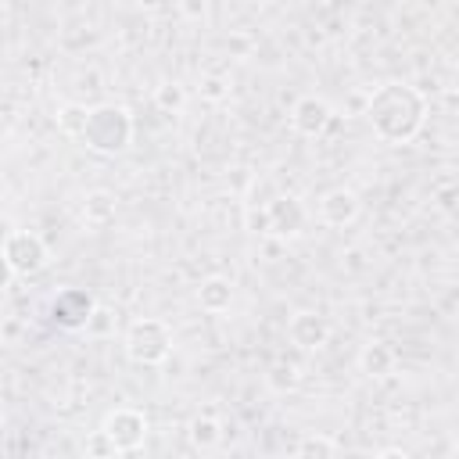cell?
Here are the masks:
<instances>
[{"instance_id": "obj_1", "label": "cell", "mask_w": 459, "mask_h": 459, "mask_svg": "<svg viewBox=\"0 0 459 459\" xmlns=\"http://www.w3.org/2000/svg\"><path fill=\"white\" fill-rule=\"evenodd\" d=\"M366 122L380 143H409L427 122V97L409 82H380L366 97Z\"/></svg>"}, {"instance_id": "obj_2", "label": "cell", "mask_w": 459, "mask_h": 459, "mask_svg": "<svg viewBox=\"0 0 459 459\" xmlns=\"http://www.w3.org/2000/svg\"><path fill=\"white\" fill-rule=\"evenodd\" d=\"M133 133H136V122H133L129 108L115 104V100H100L90 108V118H86V129L79 140L86 143V151L115 158L133 143Z\"/></svg>"}, {"instance_id": "obj_3", "label": "cell", "mask_w": 459, "mask_h": 459, "mask_svg": "<svg viewBox=\"0 0 459 459\" xmlns=\"http://www.w3.org/2000/svg\"><path fill=\"white\" fill-rule=\"evenodd\" d=\"M122 348H126V359L136 366H161L172 351V330H169V323H161L154 316L133 319L122 337Z\"/></svg>"}, {"instance_id": "obj_4", "label": "cell", "mask_w": 459, "mask_h": 459, "mask_svg": "<svg viewBox=\"0 0 459 459\" xmlns=\"http://www.w3.org/2000/svg\"><path fill=\"white\" fill-rule=\"evenodd\" d=\"M0 255H4V265H7V280L36 276L50 262V247L36 230H7V237L0 244Z\"/></svg>"}, {"instance_id": "obj_5", "label": "cell", "mask_w": 459, "mask_h": 459, "mask_svg": "<svg viewBox=\"0 0 459 459\" xmlns=\"http://www.w3.org/2000/svg\"><path fill=\"white\" fill-rule=\"evenodd\" d=\"M147 416L140 412V409H133V405H118V409H111L108 416H104V423H100V430L115 441V448L126 455V452H136V448H143V441H147Z\"/></svg>"}, {"instance_id": "obj_6", "label": "cell", "mask_w": 459, "mask_h": 459, "mask_svg": "<svg viewBox=\"0 0 459 459\" xmlns=\"http://www.w3.org/2000/svg\"><path fill=\"white\" fill-rule=\"evenodd\" d=\"M97 312V301L90 290L82 287H65L50 298V319L61 326V330H86L90 319Z\"/></svg>"}, {"instance_id": "obj_7", "label": "cell", "mask_w": 459, "mask_h": 459, "mask_svg": "<svg viewBox=\"0 0 459 459\" xmlns=\"http://www.w3.org/2000/svg\"><path fill=\"white\" fill-rule=\"evenodd\" d=\"M330 122H333V108H330V100L319 97V93H301V97L294 100V108H290V129H294L298 136L316 140V136L326 133Z\"/></svg>"}, {"instance_id": "obj_8", "label": "cell", "mask_w": 459, "mask_h": 459, "mask_svg": "<svg viewBox=\"0 0 459 459\" xmlns=\"http://www.w3.org/2000/svg\"><path fill=\"white\" fill-rule=\"evenodd\" d=\"M287 341L298 351H319L330 341V319L316 308H301L287 319Z\"/></svg>"}, {"instance_id": "obj_9", "label": "cell", "mask_w": 459, "mask_h": 459, "mask_svg": "<svg viewBox=\"0 0 459 459\" xmlns=\"http://www.w3.org/2000/svg\"><path fill=\"white\" fill-rule=\"evenodd\" d=\"M359 208H362V201H359V194L351 190V186H330L323 197H319V222L323 226H330V230H344V226H351L355 219H359Z\"/></svg>"}, {"instance_id": "obj_10", "label": "cell", "mask_w": 459, "mask_h": 459, "mask_svg": "<svg viewBox=\"0 0 459 459\" xmlns=\"http://www.w3.org/2000/svg\"><path fill=\"white\" fill-rule=\"evenodd\" d=\"M269 219H273V237H287V240L298 237L305 230V222H308L305 204L294 194H276L269 201Z\"/></svg>"}, {"instance_id": "obj_11", "label": "cell", "mask_w": 459, "mask_h": 459, "mask_svg": "<svg viewBox=\"0 0 459 459\" xmlns=\"http://www.w3.org/2000/svg\"><path fill=\"white\" fill-rule=\"evenodd\" d=\"M194 298H197V305H201L204 312L222 316V312H230V305H233V280L212 273V276H204V280L197 283V294H194Z\"/></svg>"}, {"instance_id": "obj_12", "label": "cell", "mask_w": 459, "mask_h": 459, "mask_svg": "<svg viewBox=\"0 0 459 459\" xmlns=\"http://www.w3.org/2000/svg\"><path fill=\"white\" fill-rule=\"evenodd\" d=\"M394 366H398V355H394V348H391L387 341H369V344H362V351H359V369H362L369 380L391 377Z\"/></svg>"}, {"instance_id": "obj_13", "label": "cell", "mask_w": 459, "mask_h": 459, "mask_svg": "<svg viewBox=\"0 0 459 459\" xmlns=\"http://www.w3.org/2000/svg\"><path fill=\"white\" fill-rule=\"evenodd\" d=\"M111 219H115V194L104 190V186L90 190V194L82 197V222L93 226V230H104Z\"/></svg>"}, {"instance_id": "obj_14", "label": "cell", "mask_w": 459, "mask_h": 459, "mask_svg": "<svg viewBox=\"0 0 459 459\" xmlns=\"http://www.w3.org/2000/svg\"><path fill=\"white\" fill-rule=\"evenodd\" d=\"M222 434H226V430H222V420L212 416V412L194 416L190 427H186V437H190V445H194L197 452H212V448H219Z\"/></svg>"}, {"instance_id": "obj_15", "label": "cell", "mask_w": 459, "mask_h": 459, "mask_svg": "<svg viewBox=\"0 0 459 459\" xmlns=\"http://www.w3.org/2000/svg\"><path fill=\"white\" fill-rule=\"evenodd\" d=\"M301 384V366L294 359H276L269 369H265V387L276 391V394H287Z\"/></svg>"}, {"instance_id": "obj_16", "label": "cell", "mask_w": 459, "mask_h": 459, "mask_svg": "<svg viewBox=\"0 0 459 459\" xmlns=\"http://www.w3.org/2000/svg\"><path fill=\"white\" fill-rule=\"evenodd\" d=\"M86 118H90V108H86L82 100H65V104L57 108V133L79 140L82 129H86Z\"/></svg>"}, {"instance_id": "obj_17", "label": "cell", "mask_w": 459, "mask_h": 459, "mask_svg": "<svg viewBox=\"0 0 459 459\" xmlns=\"http://www.w3.org/2000/svg\"><path fill=\"white\" fill-rule=\"evenodd\" d=\"M183 104H186V90H183L179 82H161V86H154V108H158V111L179 115Z\"/></svg>"}, {"instance_id": "obj_18", "label": "cell", "mask_w": 459, "mask_h": 459, "mask_svg": "<svg viewBox=\"0 0 459 459\" xmlns=\"http://www.w3.org/2000/svg\"><path fill=\"white\" fill-rule=\"evenodd\" d=\"M244 226L258 237H273V219H269V204H247L244 212Z\"/></svg>"}, {"instance_id": "obj_19", "label": "cell", "mask_w": 459, "mask_h": 459, "mask_svg": "<svg viewBox=\"0 0 459 459\" xmlns=\"http://www.w3.org/2000/svg\"><path fill=\"white\" fill-rule=\"evenodd\" d=\"M333 452H337V441L323 434H308L294 445V455H333Z\"/></svg>"}, {"instance_id": "obj_20", "label": "cell", "mask_w": 459, "mask_h": 459, "mask_svg": "<svg viewBox=\"0 0 459 459\" xmlns=\"http://www.w3.org/2000/svg\"><path fill=\"white\" fill-rule=\"evenodd\" d=\"M226 97H230V79H222V75H204L201 79V100L222 104Z\"/></svg>"}, {"instance_id": "obj_21", "label": "cell", "mask_w": 459, "mask_h": 459, "mask_svg": "<svg viewBox=\"0 0 459 459\" xmlns=\"http://www.w3.org/2000/svg\"><path fill=\"white\" fill-rule=\"evenodd\" d=\"M86 452H90V455H122V452L115 448V441H111L104 430H93V437H90Z\"/></svg>"}, {"instance_id": "obj_22", "label": "cell", "mask_w": 459, "mask_h": 459, "mask_svg": "<svg viewBox=\"0 0 459 459\" xmlns=\"http://www.w3.org/2000/svg\"><path fill=\"white\" fill-rule=\"evenodd\" d=\"M179 14H183L190 25H197V22L208 18V0H179Z\"/></svg>"}, {"instance_id": "obj_23", "label": "cell", "mask_w": 459, "mask_h": 459, "mask_svg": "<svg viewBox=\"0 0 459 459\" xmlns=\"http://www.w3.org/2000/svg\"><path fill=\"white\" fill-rule=\"evenodd\" d=\"M377 455H402V459H405V448H380Z\"/></svg>"}]
</instances>
